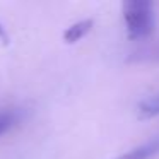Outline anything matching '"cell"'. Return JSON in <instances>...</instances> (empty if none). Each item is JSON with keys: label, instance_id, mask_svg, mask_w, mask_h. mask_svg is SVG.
Here are the masks:
<instances>
[{"label": "cell", "instance_id": "1", "mask_svg": "<svg viewBox=\"0 0 159 159\" xmlns=\"http://www.w3.org/2000/svg\"><path fill=\"white\" fill-rule=\"evenodd\" d=\"M121 14L128 39L137 41L152 34L156 19L154 7L149 0H125L121 4Z\"/></svg>", "mask_w": 159, "mask_h": 159}, {"label": "cell", "instance_id": "2", "mask_svg": "<svg viewBox=\"0 0 159 159\" xmlns=\"http://www.w3.org/2000/svg\"><path fill=\"white\" fill-rule=\"evenodd\" d=\"M157 154H159V135L135 145L130 151L123 152V154H120L115 159H151Z\"/></svg>", "mask_w": 159, "mask_h": 159}, {"label": "cell", "instance_id": "3", "mask_svg": "<svg viewBox=\"0 0 159 159\" xmlns=\"http://www.w3.org/2000/svg\"><path fill=\"white\" fill-rule=\"evenodd\" d=\"M135 116H137V120L142 121L159 116V93L151 94L142 101H139L135 106Z\"/></svg>", "mask_w": 159, "mask_h": 159}, {"label": "cell", "instance_id": "4", "mask_svg": "<svg viewBox=\"0 0 159 159\" xmlns=\"http://www.w3.org/2000/svg\"><path fill=\"white\" fill-rule=\"evenodd\" d=\"M93 28H94V19H91V17L74 22L72 26H69V28L63 31V41H65L67 45H74V43L80 41Z\"/></svg>", "mask_w": 159, "mask_h": 159}, {"label": "cell", "instance_id": "5", "mask_svg": "<svg viewBox=\"0 0 159 159\" xmlns=\"http://www.w3.org/2000/svg\"><path fill=\"white\" fill-rule=\"evenodd\" d=\"M17 123H19V110H16V108L0 110V137L7 135Z\"/></svg>", "mask_w": 159, "mask_h": 159}]
</instances>
